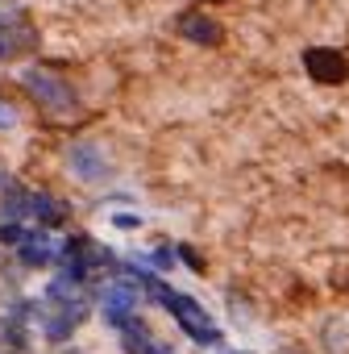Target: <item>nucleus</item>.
Listing matches in <instances>:
<instances>
[{
    "label": "nucleus",
    "mask_w": 349,
    "mask_h": 354,
    "mask_svg": "<svg viewBox=\"0 0 349 354\" xmlns=\"http://www.w3.org/2000/svg\"><path fill=\"white\" fill-rule=\"evenodd\" d=\"M30 209H34V192L9 184L5 196H0V217H5V221H21V217H30Z\"/></svg>",
    "instance_id": "9d476101"
},
{
    "label": "nucleus",
    "mask_w": 349,
    "mask_h": 354,
    "mask_svg": "<svg viewBox=\"0 0 349 354\" xmlns=\"http://www.w3.org/2000/svg\"><path fill=\"white\" fill-rule=\"evenodd\" d=\"M121 333H125V354H170V346L154 342L150 329H146V321H137V317H129L121 325Z\"/></svg>",
    "instance_id": "423d86ee"
},
{
    "label": "nucleus",
    "mask_w": 349,
    "mask_h": 354,
    "mask_svg": "<svg viewBox=\"0 0 349 354\" xmlns=\"http://www.w3.org/2000/svg\"><path fill=\"white\" fill-rule=\"evenodd\" d=\"M137 313V288L133 283H112L104 292V321L108 325H125Z\"/></svg>",
    "instance_id": "20e7f679"
},
{
    "label": "nucleus",
    "mask_w": 349,
    "mask_h": 354,
    "mask_svg": "<svg viewBox=\"0 0 349 354\" xmlns=\"http://www.w3.org/2000/svg\"><path fill=\"white\" fill-rule=\"evenodd\" d=\"M183 259H188V263H192V267H196V271H204V259H200V254H196V250H188V246H183Z\"/></svg>",
    "instance_id": "dca6fc26"
},
{
    "label": "nucleus",
    "mask_w": 349,
    "mask_h": 354,
    "mask_svg": "<svg viewBox=\"0 0 349 354\" xmlns=\"http://www.w3.org/2000/svg\"><path fill=\"white\" fill-rule=\"evenodd\" d=\"M146 288H150V296H154V300H162V304L174 313V321H179V325L188 329V337H196V342H208V346H217V342H221V329L212 325V317H208V313H204V308H200L192 296L170 292L162 279H150Z\"/></svg>",
    "instance_id": "f257e3e1"
},
{
    "label": "nucleus",
    "mask_w": 349,
    "mask_h": 354,
    "mask_svg": "<svg viewBox=\"0 0 349 354\" xmlns=\"http://www.w3.org/2000/svg\"><path fill=\"white\" fill-rule=\"evenodd\" d=\"M30 234L17 225V221H5V225H0V246H21Z\"/></svg>",
    "instance_id": "ddd939ff"
},
{
    "label": "nucleus",
    "mask_w": 349,
    "mask_h": 354,
    "mask_svg": "<svg viewBox=\"0 0 349 354\" xmlns=\"http://www.w3.org/2000/svg\"><path fill=\"white\" fill-rule=\"evenodd\" d=\"M303 71L316 84H345L349 80V59L332 46H312V50H303Z\"/></svg>",
    "instance_id": "7ed1b4c3"
},
{
    "label": "nucleus",
    "mask_w": 349,
    "mask_h": 354,
    "mask_svg": "<svg viewBox=\"0 0 349 354\" xmlns=\"http://www.w3.org/2000/svg\"><path fill=\"white\" fill-rule=\"evenodd\" d=\"M42 225H59L63 221V205L59 201H50V196H34V209H30Z\"/></svg>",
    "instance_id": "f8f14e48"
},
{
    "label": "nucleus",
    "mask_w": 349,
    "mask_h": 354,
    "mask_svg": "<svg viewBox=\"0 0 349 354\" xmlns=\"http://www.w3.org/2000/svg\"><path fill=\"white\" fill-rule=\"evenodd\" d=\"M21 84H26V92H30L42 109H50V113H71V109H75L71 84H63V80H54V75H46V71H26Z\"/></svg>",
    "instance_id": "f03ea898"
},
{
    "label": "nucleus",
    "mask_w": 349,
    "mask_h": 354,
    "mask_svg": "<svg viewBox=\"0 0 349 354\" xmlns=\"http://www.w3.org/2000/svg\"><path fill=\"white\" fill-rule=\"evenodd\" d=\"M26 46H34V34L17 21V26H5L0 21V59H13L17 50H26Z\"/></svg>",
    "instance_id": "9b49d317"
},
{
    "label": "nucleus",
    "mask_w": 349,
    "mask_h": 354,
    "mask_svg": "<svg viewBox=\"0 0 349 354\" xmlns=\"http://www.w3.org/2000/svg\"><path fill=\"white\" fill-rule=\"evenodd\" d=\"M83 317H88V304H83V300H79V304H63L54 317H46V333H50L54 342H63V337L83 321Z\"/></svg>",
    "instance_id": "6e6552de"
},
{
    "label": "nucleus",
    "mask_w": 349,
    "mask_h": 354,
    "mask_svg": "<svg viewBox=\"0 0 349 354\" xmlns=\"http://www.w3.org/2000/svg\"><path fill=\"white\" fill-rule=\"evenodd\" d=\"M9 125H17V113H13V104L0 100V129H9Z\"/></svg>",
    "instance_id": "4468645a"
},
{
    "label": "nucleus",
    "mask_w": 349,
    "mask_h": 354,
    "mask_svg": "<svg viewBox=\"0 0 349 354\" xmlns=\"http://www.w3.org/2000/svg\"><path fill=\"white\" fill-rule=\"evenodd\" d=\"M54 254H59V250H54L50 234H42V230L21 242V263H26V267H46V263H54Z\"/></svg>",
    "instance_id": "0eeeda50"
},
{
    "label": "nucleus",
    "mask_w": 349,
    "mask_h": 354,
    "mask_svg": "<svg viewBox=\"0 0 349 354\" xmlns=\"http://www.w3.org/2000/svg\"><path fill=\"white\" fill-rule=\"evenodd\" d=\"M179 34H183V38H192V42H200V46H221V42H225V30H221L212 17L196 13V9L179 17Z\"/></svg>",
    "instance_id": "39448f33"
},
{
    "label": "nucleus",
    "mask_w": 349,
    "mask_h": 354,
    "mask_svg": "<svg viewBox=\"0 0 349 354\" xmlns=\"http://www.w3.org/2000/svg\"><path fill=\"white\" fill-rule=\"evenodd\" d=\"M71 167L83 175V180H104V175H108V162L96 154V146H71Z\"/></svg>",
    "instance_id": "1a4fd4ad"
},
{
    "label": "nucleus",
    "mask_w": 349,
    "mask_h": 354,
    "mask_svg": "<svg viewBox=\"0 0 349 354\" xmlns=\"http://www.w3.org/2000/svg\"><path fill=\"white\" fill-rule=\"evenodd\" d=\"M117 225L121 230H133V225H141V217H117Z\"/></svg>",
    "instance_id": "f3484780"
},
{
    "label": "nucleus",
    "mask_w": 349,
    "mask_h": 354,
    "mask_svg": "<svg viewBox=\"0 0 349 354\" xmlns=\"http://www.w3.org/2000/svg\"><path fill=\"white\" fill-rule=\"evenodd\" d=\"M150 263H154V267H170V263H174V254H170V250H154V254H150Z\"/></svg>",
    "instance_id": "2eb2a0df"
}]
</instances>
